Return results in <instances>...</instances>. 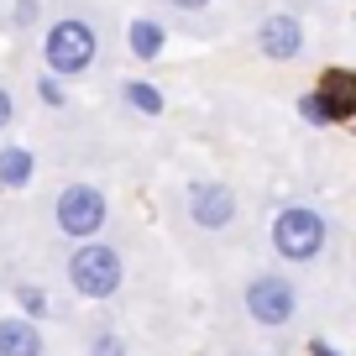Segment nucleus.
I'll return each mask as SVG.
<instances>
[{"mask_svg": "<svg viewBox=\"0 0 356 356\" xmlns=\"http://www.w3.org/2000/svg\"><path fill=\"white\" fill-rule=\"evenodd\" d=\"M126 267H121V252L115 246H100V241H84L74 252V262H68V283H74V293H84V299H111L115 289H121Z\"/></svg>", "mask_w": 356, "mask_h": 356, "instance_id": "obj_1", "label": "nucleus"}, {"mask_svg": "<svg viewBox=\"0 0 356 356\" xmlns=\"http://www.w3.org/2000/svg\"><path fill=\"white\" fill-rule=\"evenodd\" d=\"M273 246H278L289 262H314L325 252V215L309 204H289L273 220Z\"/></svg>", "mask_w": 356, "mask_h": 356, "instance_id": "obj_2", "label": "nucleus"}, {"mask_svg": "<svg viewBox=\"0 0 356 356\" xmlns=\"http://www.w3.org/2000/svg\"><path fill=\"white\" fill-rule=\"evenodd\" d=\"M42 58L53 74H84L95 63V26L79 22V16H63V22L47 26V42H42Z\"/></svg>", "mask_w": 356, "mask_h": 356, "instance_id": "obj_3", "label": "nucleus"}, {"mask_svg": "<svg viewBox=\"0 0 356 356\" xmlns=\"http://www.w3.org/2000/svg\"><path fill=\"white\" fill-rule=\"evenodd\" d=\"M58 231L63 236H79V241H89V236L105 225V215H111V204H105V194L95 189V184H74V189L58 194Z\"/></svg>", "mask_w": 356, "mask_h": 356, "instance_id": "obj_4", "label": "nucleus"}, {"mask_svg": "<svg viewBox=\"0 0 356 356\" xmlns=\"http://www.w3.org/2000/svg\"><path fill=\"white\" fill-rule=\"evenodd\" d=\"M299 111L309 115L314 126L346 121V115L356 111V79L346 74V68H330V74L320 79V89H314V95H304V105H299Z\"/></svg>", "mask_w": 356, "mask_h": 356, "instance_id": "obj_5", "label": "nucleus"}, {"mask_svg": "<svg viewBox=\"0 0 356 356\" xmlns=\"http://www.w3.org/2000/svg\"><path fill=\"white\" fill-rule=\"evenodd\" d=\"M293 283L289 278H273V273H262V278L246 283V314H252L257 325H289L293 320Z\"/></svg>", "mask_w": 356, "mask_h": 356, "instance_id": "obj_6", "label": "nucleus"}, {"mask_svg": "<svg viewBox=\"0 0 356 356\" xmlns=\"http://www.w3.org/2000/svg\"><path fill=\"white\" fill-rule=\"evenodd\" d=\"M189 215L204 231H220V225L236 220V194L225 189V184H194L189 189Z\"/></svg>", "mask_w": 356, "mask_h": 356, "instance_id": "obj_7", "label": "nucleus"}, {"mask_svg": "<svg viewBox=\"0 0 356 356\" xmlns=\"http://www.w3.org/2000/svg\"><path fill=\"white\" fill-rule=\"evenodd\" d=\"M257 47H262L267 58L289 63V58H299V47H304V26L293 22V16H267V22L257 26Z\"/></svg>", "mask_w": 356, "mask_h": 356, "instance_id": "obj_8", "label": "nucleus"}, {"mask_svg": "<svg viewBox=\"0 0 356 356\" xmlns=\"http://www.w3.org/2000/svg\"><path fill=\"white\" fill-rule=\"evenodd\" d=\"M0 356H42V330L32 320H0Z\"/></svg>", "mask_w": 356, "mask_h": 356, "instance_id": "obj_9", "label": "nucleus"}, {"mask_svg": "<svg viewBox=\"0 0 356 356\" xmlns=\"http://www.w3.org/2000/svg\"><path fill=\"white\" fill-rule=\"evenodd\" d=\"M32 184V152L26 147H6L0 152V189H26Z\"/></svg>", "mask_w": 356, "mask_h": 356, "instance_id": "obj_10", "label": "nucleus"}, {"mask_svg": "<svg viewBox=\"0 0 356 356\" xmlns=\"http://www.w3.org/2000/svg\"><path fill=\"white\" fill-rule=\"evenodd\" d=\"M131 53L136 58H157L163 53V26L157 22H131Z\"/></svg>", "mask_w": 356, "mask_h": 356, "instance_id": "obj_11", "label": "nucleus"}, {"mask_svg": "<svg viewBox=\"0 0 356 356\" xmlns=\"http://www.w3.org/2000/svg\"><path fill=\"white\" fill-rule=\"evenodd\" d=\"M126 100H131L136 111H147V115H157V111H163V95H157L152 84H131V89H126Z\"/></svg>", "mask_w": 356, "mask_h": 356, "instance_id": "obj_12", "label": "nucleus"}, {"mask_svg": "<svg viewBox=\"0 0 356 356\" xmlns=\"http://www.w3.org/2000/svg\"><path fill=\"white\" fill-rule=\"evenodd\" d=\"M16 299L26 304V314H47V299H42V289H22Z\"/></svg>", "mask_w": 356, "mask_h": 356, "instance_id": "obj_13", "label": "nucleus"}, {"mask_svg": "<svg viewBox=\"0 0 356 356\" xmlns=\"http://www.w3.org/2000/svg\"><path fill=\"white\" fill-rule=\"evenodd\" d=\"M95 356H121V341H115V335H100V341H95Z\"/></svg>", "mask_w": 356, "mask_h": 356, "instance_id": "obj_14", "label": "nucleus"}, {"mask_svg": "<svg viewBox=\"0 0 356 356\" xmlns=\"http://www.w3.org/2000/svg\"><path fill=\"white\" fill-rule=\"evenodd\" d=\"M42 100H47V105H63V89H58L53 79H42Z\"/></svg>", "mask_w": 356, "mask_h": 356, "instance_id": "obj_15", "label": "nucleus"}, {"mask_svg": "<svg viewBox=\"0 0 356 356\" xmlns=\"http://www.w3.org/2000/svg\"><path fill=\"white\" fill-rule=\"evenodd\" d=\"M6 126H11V95L0 89V131H6Z\"/></svg>", "mask_w": 356, "mask_h": 356, "instance_id": "obj_16", "label": "nucleus"}, {"mask_svg": "<svg viewBox=\"0 0 356 356\" xmlns=\"http://www.w3.org/2000/svg\"><path fill=\"white\" fill-rule=\"evenodd\" d=\"M309 356H341V351H335V346H325V341H314V346H309Z\"/></svg>", "mask_w": 356, "mask_h": 356, "instance_id": "obj_17", "label": "nucleus"}, {"mask_svg": "<svg viewBox=\"0 0 356 356\" xmlns=\"http://www.w3.org/2000/svg\"><path fill=\"white\" fill-rule=\"evenodd\" d=\"M173 6H184V11H200V6H210V0H173Z\"/></svg>", "mask_w": 356, "mask_h": 356, "instance_id": "obj_18", "label": "nucleus"}]
</instances>
